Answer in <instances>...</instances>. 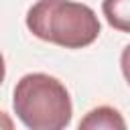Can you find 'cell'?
Segmentation results:
<instances>
[{
    "instance_id": "6da1fadb",
    "label": "cell",
    "mask_w": 130,
    "mask_h": 130,
    "mask_svg": "<svg viewBox=\"0 0 130 130\" xmlns=\"http://www.w3.org/2000/svg\"><path fill=\"white\" fill-rule=\"evenodd\" d=\"M26 28L41 41L65 49L89 47L102 32L98 14L73 0H39L26 12Z\"/></svg>"
},
{
    "instance_id": "7a4b0ae2",
    "label": "cell",
    "mask_w": 130,
    "mask_h": 130,
    "mask_svg": "<svg viewBox=\"0 0 130 130\" xmlns=\"http://www.w3.org/2000/svg\"><path fill=\"white\" fill-rule=\"evenodd\" d=\"M18 120L30 130H63L71 124L73 104L67 87L53 75L26 73L12 93Z\"/></svg>"
},
{
    "instance_id": "3957f363",
    "label": "cell",
    "mask_w": 130,
    "mask_h": 130,
    "mask_svg": "<svg viewBox=\"0 0 130 130\" xmlns=\"http://www.w3.org/2000/svg\"><path fill=\"white\" fill-rule=\"evenodd\" d=\"M79 130H126V120L116 108L98 106L81 118Z\"/></svg>"
},
{
    "instance_id": "277c9868",
    "label": "cell",
    "mask_w": 130,
    "mask_h": 130,
    "mask_svg": "<svg viewBox=\"0 0 130 130\" xmlns=\"http://www.w3.org/2000/svg\"><path fill=\"white\" fill-rule=\"evenodd\" d=\"M102 12L112 28L130 32V0H104Z\"/></svg>"
},
{
    "instance_id": "5b68a950",
    "label": "cell",
    "mask_w": 130,
    "mask_h": 130,
    "mask_svg": "<svg viewBox=\"0 0 130 130\" xmlns=\"http://www.w3.org/2000/svg\"><path fill=\"white\" fill-rule=\"evenodd\" d=\"M120 67H122V75H124L126 83L130 85V45H126L120 55Z\"/></svg>"
},
{
    "instance_id": "8992f818",
    "label": "cell",
    "mask_w": 130,
    "mask_h": 130,
    "mask_svg": "<svg viewBox=\"0 0 130 130\" xmlns=\"http://www.w3.org/2000/svg\"><path fill=\"white\" fill-rule=\"evenodd\" d=\"M12 128H14V122H12V118H10L8 114L0 112V130H12Z\"/></svg>"
},
{
    "instance_id": "52a82bcc",
    "label": "cell",
    "mask_w": 130,
    "mask_h": 130,
    "mask_svg": "<svg viewBox=\"0 0 130 130\" xmlns=\"http://www.w3.org/2000/svg\"><path fill=\"white\" fill-rule=\"evenodd\" d=\"M4 77H6V65H4V57H2V53H0V85H2Z\"/></svg>"
}]
</instances>
